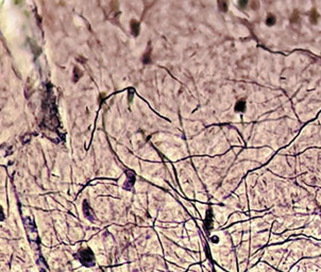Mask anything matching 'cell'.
<instances>
[{
  "label": "cell",
  "mask_w": 321,
  "mask_h": 272,
  "mask_svg": "<svg viewBox=\"0 0 321 272\" xmlns=\"http://www.w3.org/2000/svg\"><path fill=\"white\" fill-rule=\"evenodd\" d=\"M78 257H79L80 261L86 267L94 266V264H95L94 254L89 249H82V250H80L79 253H78Z\"/></svg>",
  "instance_id": "cell-1"
},
{
  "label": "cell",
  "mask_w": 321,
  "mask_h": 272,
  "mask_svg": "<svg viewBox=\"0 0 321 272\" xmlns=\"http://www.w3.org/2000/svg\"><path fill=\"white\" fill-rule=\"evenodd\" d=\"M127 176H128V179H127L126 183H125V188L127 189H131V187L134 185L135 182V176L132 172H127Z\"/></svg>",
  "instance_id": "cell-2"
},
{
  "label": "cell",
  "mask_w": 321,
  "mask_h": 272,
  "mask_svg": "<svg viewBox=\"0 0 321 272\" xmlns=\"http://www.w3.org/2000/svg\"><path fill=\"white\" fill-rule=\"evenodd\" d=\"M83 213L88 219H94V214H93V209L89 207V205L87 204V201L83 202Z\"/></svg>",
  "instance_id": "cell-3"
},
{
  "label": "cell",
  "mask_w": 321,
  "mask_h": 272,
  "mask_svg": "<svg viewBox=\"0 0 321 272\" xmlns=\"http://www.w3.org/2000/svg\"><path fill=\"white\" fill-rule=\"evenodd\" d=\"M131 33L133 36H137L139 33V24L136 20H131Z\"/></svg>",
  "instance_id": "cell-4"
},
{
  "label": "cell",
  "mask_w": 321,
  "mask_h": 272,
  "mask_svg": "<svg viewBox=\"0 0 321 272\" xmlns=\"http://www.w3.org/2000/svg\"><path fill=\"white\" fill-rule=\"evenodd\" d=\"M246 110V101L244 99L237 101L235 104V111L236 112H245Z\"/></svg>",
  "instance_id": "cell-5"
},
{
  "label": "cell",
  "mask_w": 321,
  "mask_h": 272,
  "mask_svg": "<svg viewBox=\"0 0 321 272\" xmlns=\"http://www.w3.org/2000/svg\"><path fill=\"white\" fill-rule=\"evenodd\" d=\"M150 54H151V47H150V45H149L146 53H145L143 56V62L145 64H149L150 62H151V56H150Z\"/></svg>",
  "instance_id": "cell-6"
},
{
  "label": "cell",
  "mask_w": 321,
  "mask_h": 272,
  "mask_svg": "<svg viewBox=\"0 0 321 272\" xmlns=\"http://www.w3.org/2000/svg\"><path fill=\"white\" fill-rule=\"evenodd\" d=\"M277 22V18L273 16V15H268L267 18H266V25L269 27L273 26V25Z\"/></svg>",
  "instance_id": "cell-7"
},
{
  "label": "cell",
  "mask_w": 321,
  "mask_h": 272,
  "mask_svg": "<svg viewBox=\"0 0 321 272\" xmlns=\"http://www.w3.org/2000/svg\"><path fill=\"white\" fill-rule=\"evenodd\" d=\"M81 76H82V71L79 69V67H75V69H73V81L77 82V81L81 78Z\"/></svg>",
  "instance_id": "cell-8"
},
{
  "label": "cell",
  "mask_w": 321,
  "mask_h": 272,
  "mask_svg": "<svg viewBox=\"0 0 321 272\" xmlns=\"http://www.w3.org/2000/svg\"><path fill=\"white\" fill-rule=\"evenodd\" d=\"M218 6H219V9L221 10L222 12H225V11L228 10V3L225 2V1H219Z\"/></svg>",
  "instance_id": "cell-9"
},
{
  "label": "cell",
  "mask_w": 321,
  "mask_h": 272,
  "mask_svg": "<svg viewBox=\"0 0 321 272\" xmlns=\"http://www.w3.org/2000/svg\"><path fill=\"white\" fill-rule=\"evenodd\" d=\"M317 19H318V16H317L316 12L312 13V15H310V21H312L313 24H316V22H317Z\"/></svg>",
  "instance_id": "cell-10"
},
{
  "label": "cell",
  "mask_w": 321,
  "mask_h": 272,
  "mask_svg": "<svg viewBox=\"0 0 321 272\" xmlns=\"http://www.w3.org/2000/svg\"><path fill=\"white\" fill-rule=\"evenodd\" d=\"M258 6H260V3L257 2V1H253V2L251 3V8L253 10H257L258 9Z\"/></svg>",
  "instance_id": "cell-11"
},
{
  "label": "cell",
  "mask_w": 321,
  "mask_h": 272,
  "mask_svg": "<svg viewBox=\"0 0 321 272\" xmlns=\"http://www.w3.org/2000/svg\"><path fill=\"white\" fill-rule=\"evenodd\" d=\"M247 3H248L247 1H239V2H238V4H239L240 8H244V6H247Z\"/></svg>",
  "instance_id": "cell-12"
},
{
  "label": "cell",
  "mask_w": 321,
  "mask_h": 272,
  "mask_svg": "<svg viewBox=\"0 0 321 272\" xmlns=\"http://www.w3.org/2000/svg\"><path fill=\"white\" fill-rule=\"evenodd\" d=\"M212 241H213V242H218V241H219V238L217 236H213V237H212Z\"/></svg>",
  "instance_id": "cell-13"
}]
</instances>
